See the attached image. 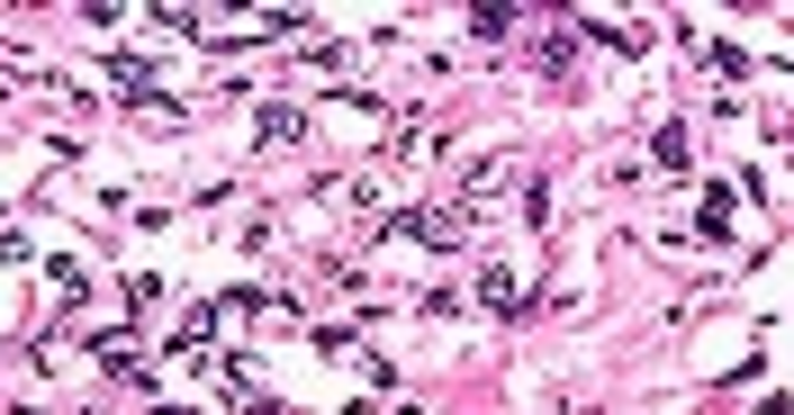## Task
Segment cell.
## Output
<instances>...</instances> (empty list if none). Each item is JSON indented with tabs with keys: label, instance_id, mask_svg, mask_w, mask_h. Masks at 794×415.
Listing matches in <instances>:
<instances>
[{
	"label": "cell",
	"instance_id": "1",
	"mask_svg": "<svg viewBox=\"0 0 794 415\" xmlns=\"http://www.w3.org/2000/svg\"><path fill=\"white\" fill-rule=\"evenodd\" d=\"M479 298H488L497 316H523V290H515V271H479Z\"/></svg>",
	"mask_w": 794,
	"mask_h": 415
},
{
	"label": "cell",
	"instance_id": "2",
	"mask_svg": "<svg viewBox=\"0 0 794 415\" xmlns=\"http://www.w3.org/2000/svg\"><path fill=\"white\" fill-rule=\"evenodd\" d=\"M91 353H100V362H109L118 379H136V371H145V362H136V343H126V334H100V343H91Z\"/></svg>",
	"mask_w": 794,
	"mask_h": 415
},
{
	"label": "cell",
	"instance_id": "3",
	"mask_svg": "<svg viewBox=\"0 0 794 415\" xmlns=\"http://www.w3.org/2000/svg\"><path fill=\"white\" fill-rule=\"evenodd\" d=\"M262 145H298V109H262Z\"/></svg>",
	"mask_w": 794,
	"mask_h": 415
},
{
	"label": "cell",
	"instance_id": "4",
	"mask_svg": "<svg viewBox=\"0 0 794 415\" xmlns=\"http://www.w3.org/2000/svg\"><path fill=\"white\" fill-rule=\"evenodd\" d=\"M704 235H732V190H704Z\"/></svg>",
	"mask_w": 794,
	"mask_h": 415
}]
</instances>
